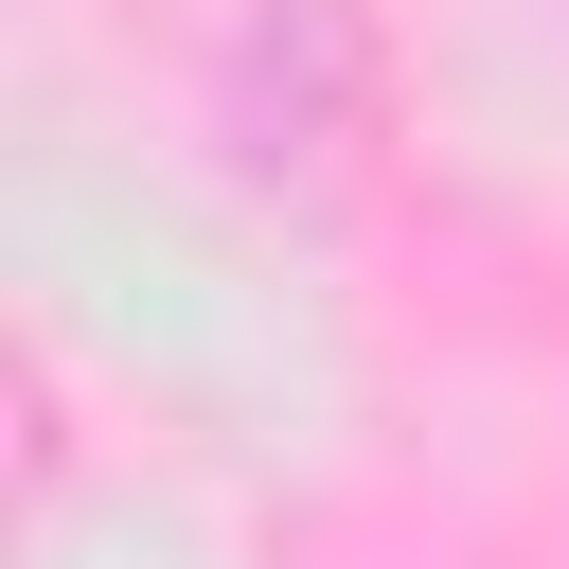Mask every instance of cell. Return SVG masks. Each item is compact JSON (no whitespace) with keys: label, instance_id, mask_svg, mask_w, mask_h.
Listing matches in <instances>:
<instances>
[{"label":"cell","instance_id":"1","mask_svg":"<svg viewBox=\"0 0 569 569\" xmlns=\"http://www.w3.org/2000/svg\"><path fill=\"white\" fill-rule=\"evenodd\" d=\"M213 124H231L249 178L338 196L391 142V36H373V0H249L231 53H213Z\"/></svg>","mask_w":569,"mask_h":569}]
</instances>
